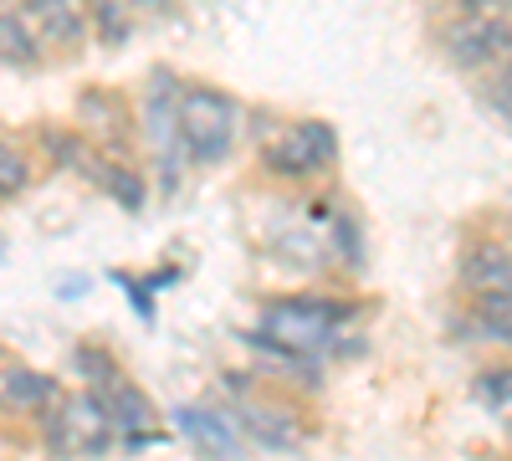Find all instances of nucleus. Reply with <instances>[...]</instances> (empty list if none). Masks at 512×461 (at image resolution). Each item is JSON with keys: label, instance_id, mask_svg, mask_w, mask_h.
<instances>
[{"label": "nucleus", "instance_id": "1", "mask_svg": "<svg viewBox=\"0 0 512 461\" xmlns=\"http://www.w3.org/2000/svg\"><path fill=\"white\" fill-rule=\"evenodd\" d=\"M236 103L216 88H180V139H185V154L190 164H221L236 144Z\"/></svg>", "mask_w": 512, "mask_h": 461}, {"label": "nucleus", "instance_id": "2", "mask_svg": "<svg viewBox=\"0 0 512 461\" xmlns=\"http://www.w3.org/2000/svg\"><path fill=\"white\" fill-rule=\"evenodd\" d=\"M118 441V421L103 395H62V405L47 415V446L62 456H103Z\"/></svg>", "mask_w": 512, "mask_h": 461}, {"label": "nucleus", "instance_id": "3", "mask_svg": "<svg viewBox=\"0 0 512 461\" xmlns=\"http://www.w3.org/2000/svg\"><path fill=\"white\" fill-rule=\"evenodd\" d=\"M338 328H344V308L318 303V298H292V303H277V308L262 313L267 344L282 349V354H297V359L328 349L338 339Z\"/></svg>", "mask_w": 512, "mask_h": 461}, {"label": "nucleus", "instance_id": "4", "mask_svg": "<svg viewBox=\"0 0 512 461\" xmlns=\"http://www.w3.org/2000/svg\"><path fill=\"white\" fill-rule=\"evenodd\" d=\"M441 47L456 67L466 72H487L512 57V21L492 11H461L456 21L441 26Z\"/></svg>", "mask_w": 512, "mask_h": 461}, {"label": "nucleus", "instance_id": "5", "mask_svg": "<svg viewBox=\"0 0 512 461\" xmlns=\"http://www.w3.org/2000/svg\"><path fill=\"white\" fill-rule=\"evenodd\" d=\"M333 154H338V139L328 123H292L267 144V170L282 180H308L328 170Z\"/></svg>", "mask_w": 512, "mask_h": 461}, {"label": "nucleus", "instance_id": "6", "mask_svg": "<svg viewBox=\"0 0 512 461\" xmlns=\"http://www.w3.org/2000/svg\"><path fill=\"white\" fill-rule=\"evenodd\" d=\"M144 139L159 154L164 185H175L180 164L190 154H185V139H180V88L169 82V72H154V88H149V103H144Z\"/></svg>", "mask_w": 512, "mask_h": 461}, {"label": "nucleus", "instance_id": "7", "mask_svg": "<svg viewBox=\"0 0 512 461\" xmlns=\"http://www.w3.org/2000/svg\"><path fill=\"white\" fill-rule=\"evenodd\" d=\"M21 11H26L31 31L41 36V47L77 52L88 41V11H82V0H26Z\"/></svg>", "mask_w": 512, "mask_h": 461}, {"label": "nucleus", "instance_id": "8", "mask_svg": "<svg viewBox=\"0 0 512 461\" xmlns=\"http://www.w3.org/2000/svg\"><path fill=\"white\" fill-rule=\"evenodd\" d=\"M175 426L210 456H241L246 451V436L236 426L231 410H205V405H180L175 410Z\"/></svg>", "mask_w": 512, "mask_h": 461}, {"label": "nucleus", "instance_id": "9", "mask_svg": "<svg viewBox=\"0 0 512 461\" xmlns=\"http://www.w3.org/2000/svg\"><path fill=\"white\" fill-rule=\"evenodd\" d=\"M236 426L246 436V446H267V451H292L303 446V426L292 421L287 410H272V405H236Z\"/></svg>", "mask_w": 512, "mask_h": 461}, {"label": "nucleus", "instance_id": "10", "mask_svg": "<svg viewBox=\"0 0 512 461\" xmlns=\"http://www.w3.org/2000/svg\"><path fill=\"white\" fill-rule=\"evenodd\" d=\"M461 277L472 292H512V246L502 241L472 246V257L461 262Z\"/></svg>", "mask_w": 512, "mask_h": 461}, {"label": "nucleus", "instance_id": "11", "mask_svg": "<svg viewBox=\"0 0 512 461\" xmlns=\"http://www.w3.org/2000/svg\"><path fill=\"white\" fill-rule=\"evenodd\" d=\"M0 400H6L11 410H41L52 400V380L36 374V369L11 364V369H0Z\"/></svg>", "mask_w": 512, "mask_h": 461}, {"label": "nucleus", "instance_id": "12", "mask_svg": "<svg viewBox=\"0 0 512 461\" xmlns=\"http://www.w3.org/2000/svg\"><path fill=\"white\" fill-rule=\"evenodd\" d=\"M36 57H41V36L31 31L26 11H0V62L31 67Z\"/></svg>", "mask_w": 512, "mask_h": 461}, {"label": "nucleus", "instance_id": "13", "mask_svg": "<svg viewBox=\"0 0 512 461\" xmlns=\"http://www.w3.org/2000/svg\"><path fill=\"white\" fill-rule=\"evenodd\" d=\"M472 323L482 339L512 344V292H472Z\"/></svg>", "mask_w": 512, "mask_h": 461}, {"label": "nucleus", "instance_id": "14", "mask_svg": "<svg viewBox=\"0 0 512 461\" xmlns=\"http://www.w3.org/2000/svg\"><path fill=\"white\" fill-rule=\"evenodd\" d=\"M108 410H113V421L123 426V431H139V426H149L154 421V410H149V400L134 390V385H113L108 395Z\"/></svg>", "mask_w": 512, "mask_h": 461}, {"label": "nucleus", "instance_id": "15", "mask_svg": "<svg viewBox=\"0 0 512 461\" xmlns=\"http://www.w3.org/2000/svg\"><path fill=\"white\" fill-rule=\"evenodd\" d=\"M31 185V164L26 154L11 144V139H0V195H21Z\"/></svg>", "mask_w": 512, "mask_h": 461}, {"label": "nucleus", "instance_id": "16", "mask_svg": "<svg viewBox=\"0 0 512 461\" xmlns=\"http://www.w3.org/2000/svg\"><path fill=\"white\" fill-rule=\"evenodd\" d=\"M487 98H492V108L512 123V57L497 67V77H492V88H487Z\"/></svg>", "mask_w": 512, "mask_h": 461}, {"label": "nucleus", "instance_id": "17", "mask_svg": "<svg viewBox=\"0 0 512 461\" xmlns=\"http://www.w3.org/2000/svg\"><path fill=\"white\" fill-rule=\"evenodd\" d=\"M93 11H98L103 41H123L128 36V16H118V0H93Z\"/></svg>", "mask_w": 512, "mask_h": 461}, {"label": "nucleus", "instance_id": "18", "mask_svg": "<svg viewBox=\"0 0 512 461\" xmlns=\"http://www.w3.org/2000/svg\"><path fill=\"white\" fill-rule=\"evenodd\" d=\"M466 11H492V16H512V0H466Z\"/></svg>", "mask_w": 512, "mask_h": 461}, {"label": "nucleus", "instance_id": "19", "mask_svg": "<svg viewBox=\"0 0 512 461\" xmlns=\"http://www.w3.org/2000/svg\"><path fill=\"white\" fill-rule=\"evenodd\" d=\"M139 6H164V0H139Z\"/></svg>", "mask_w": 512, "mask_h": 461}]
</instances>
